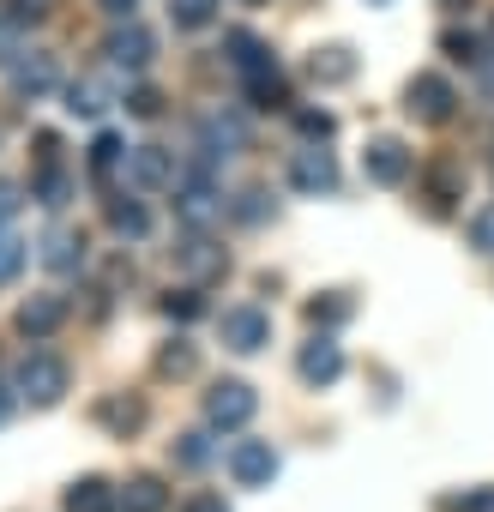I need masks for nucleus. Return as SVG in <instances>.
Here are the masks:
<instances>
[{"instance_id":"c85d7f7f","label":"nucleus","mask_w":494,"mask_h":512,"mask_svg":"<svg viewBox=\"0 0 494 512\" xmlns=\"http://www.w3.org/2000/svg\"><path fill=\"white\" fill-rule=\"evenodd\" d=\"M25 25H31V13H19V7H13V13H0V67H13V61L25 55V49H19Z\"/></svg>"},{"instance_id":"393cba45","label":"nucleus","mask_w":494,"mask_h":512,"mask_svg":"<svg viewBox=\"0 0 494 512\" xmlns=\"http://www.w3.org/2000/svg\"><path fill=\"white\" fill-rule=\"evenodd\" d=\"M109 229H115V235H133V241H139V235L151 229V211H145L139 199H109Z\"/></svg>"},{"instance_id":"7c9ffc66","label":"nucleus","mask_w":494,"mask_h":512,"mask_svg":"<svg viewBox=\"0 0 494 512\" xmlns=\"http://www.w3.org/2000/svg\"><path fill=\"white\" fill-rule=\"evenodd\" d=\"M235 217H241V223H266V217H272V199H266V187H247V193L235 199Z\"/></svg>"},{"instance_id":"2eb2a0df","label":"nucleus","mask_w":494,"mask_h":512,"mask_svg":"<svg viewBox=\"0 0 494 512\" xmlns=\"http://www.w3.org/2000/svg\"><path fill=\"white\" fill-rule=\"evenodd\" d=\"M55 55H19L13 61V91L19 97H43V91H55Z\"/></svg>"},{"instance_id":"423d86ee","label":"nucleus","mask_w":494,"mask_h":512,"mask_svg":"<svg viewBox=\"0 0 494 512\" xmlns=\"http://www.w3.org/2000/svg\"><path fill=\"white\" fill-rule=\"evenodd\" d=\"M229 476H235V488H272V476H278L272 440H235L229 446Z\"/></svg>"},{"instance_id":"72a5a7b5","label":"nucleus","mask_w":494,"mask_h":512,"mask_svg":"<svg viewBox=\"0 0 494 512\" xmlns=\"http://www.w3.org/2000/svg\"><path fill=\"white\" fill-rule=\"evenodd\" d=\"M115 163H121V139H115V133H97V139H91V169L109 175Z\"/></svg>"},{"instance_id":"0eeeda50","label":"nucleus","mask_w":494,"mask_h":512,"mask_svg":"<svg viewBox=\"0 0 494 512\" xmlns=\"http://www.w3.org/2000/svg\"><path fill=\"white\" fill-rule=\"evenodd\" d=\"M103 55H109V67H115V73H145V67H151V55H157V43H151V31H145V25H133V19H127V25H115V31H109Z\"/></svg>"},{"instance_id":"e433bc0d","label":"nucleus","mask_w":494,"mask_h":512,"mask_svg":"<svg viewBox=\"0 0 494 512\" xmlns=\"http://www.w3.org/2000/svg\"><path fill=\"white\" fill-rule=\"evenodd\" d=\"M440 512H494V488H470L464 500H440Z\"/></svg>"},{"instance_id":"f704fd0d","label":"nucleus","mask_w":494,"mask_h":512,"mask_svg":"<svg viewBox=\"0 0 494 512\" xmlns=\"http://www.w3.org/2000/svg\"><path fill=\"white\" fill-rule=\"evenodd\" d=\"M163 314L187 326V320H199V314H205V302H199V290H181V296H169V302H163Z\"/></svg>"},{"instance_id":"a878e982","label":"nucleus","mask_w":494,"mask_h":512,"mask_svg":"<svg viewBox=\"0 0 494 512\" xmlns=\"http://www.w3.org/2000/svg\"><path fill=\"white\" fill-rule=\"evenodd\" d=\"M350 314H356V302H350V296H338V290H332V296H314V302H308V326H320V332L344 326Z\"/></svg>"},{"instance_id":"412c9836","label":"nucleus","mask_w":494,"mask_h":512,"mask_svg":"<svg viewBox=\"0 0 494 512\" xmlns=\"http://www.w3.org/2000/svg\"><path fill=\"white\" fill-rule=\"evenodd\" d=\"M308 73H314V85H344V79H356V55H350L344 43H332V49H314Z\"/></svg>"},{"instance_id":"6ab92c4d","label":"nucleus","mask_w":494,"mask_h":512,"mask_svg":"<svg viewBox=\"0 0 494 512\" xmlns=\"http://www.w3.org/2000/svg\"><path fill=\"white\" fill-rule=\"evenodd\" d=\"M199 139H205V163H217V157H229V151L247 145L241 121H223V115H205V121H199Z\"/></svg>"},{"instance_id":"58836bf2","label":"nucleus","mask_w":494,"mask_h":512,"mask_svg":"<svg viewBox=\"0 0 494 512\" xmlns=\"http://www.w3.org/2000/svg\"><path fill=\"white\" fill-rule=\"evenodd\" d=\"M127 109H133V115H145V121H151V115H157V109H163V97H157V91H151V85H139V91H133V97H127Z\"/></svg>"},{"instance_id":"473e14b6","label":"nucleus","mask_w":494,"mask_h":512,"mask_svg":"<svg viewBox=\"0 0 494 512\" xmlns=\"http://www.w3.org/2000/svg\"><path fill=\"white\" fill-rule=\"evenodd\" d=\"M205 458H211V434H181V440H175V464L199 470Z\"/></svg>"},{"instance_id":"20e7f679","label":"nucleus","mask_w":494,"mask_h":512,"mask_svg":"<svg viewBox=\"0 0 494 512\" xmlns=\"http://www.w3.org/2000/svg\"><path fill=\"white\" fill-rule=\"evenodd\" d=\"M217 332H223V350L254 356V350H266V338H272V314H266V308H223Z\"/></svg>"},{"instance_id":"39448f33","label":"nucleus","mask_w":494,"mask_h":512,"mask_svg":"<svg viewBox=\"0 0 494 512\" xmlns=\"http://www.w3.org/2000/svg\"><path fill=\"white\" fill-rule=\"evenodd\" d=\"M452 103H458V91H452V79H440V73H416L410 91H404V109H410L416 121H428V127L452 121Z\"/></svg>"},{"instance_id":"aec40b11","label":"nucleus","mask_w":494,"mask_h":512,"mask_svg":"<svg viewBox=\"0 0 494 512\" xmlns=\"http://www.w3.org/2000/svg\"><path fill=\"white\" fill-rule=\"evenodd\" d=\"M169 506V488L157 476H133L121 494H115V512H163Z\"/></svg>"},{"instance_id":"a18cd8bd","label":"nucleus","mask_w":494,"mask_h":512,"mask_svg":"<svg viewBox=\"0 0 494 512\" xmlns=\"http://www.w3.org/2000/svg\"><path fill=\"white\" fill-rule=\"evenodd\" d=\"M43 7L49 0H19V13H31V19H43Z\"/></svg>"},{"instance_id":"ea45409f","label":"nucleus","mask_w":494,"mask_h":512,"mask_svg":"<svg viewBox=\"0 0 494 512\" xmlns=\"http://www.w3.org/2000/svg\"><path fill=\"white\" fill-rule=\"evenodd\" d=\"M181 512H229V500L205 488V494H187V500H181Z\"/></svg>"},{"instance_id":"c03bdc74","label":"nucleus","mask_w":494,"mask_h":512,"mask_svg":"<svg viewBox=\"0 0 494 512\" xmlns=\"http://www.w3.org/2000/svg\"><path fill=\"white\" fill-rule=\"evenodd\" d=\"M13 410H19V392H13V386H0V422H7Z\"/></svg>"},{"instance_id":"a19ab883","label":"nucleus","mask_w":494,"mask_h":512,"mask_svg":"<svg viewBox=\"0 0 494 512\" xmlns=\"http://www.w3.org/2000/svg\"><path fill=\"white\" fill-rule=\"evenodd\" d=\"M19 260H25V247L0 235V278H13V272H19Z\"/></svg>"},{"instance_id":"f257e3e1","label":"nucleus","mask_w":494,"mask_h":512,"mask_svg":"<svg viewBox=\"0 0 494 512\" xmlns=\"http://www.w3.org/2000/svg\"><path fill=\"white\" fill-rule=\"evenodd\" d=\"M175 217L187 229H211L223 217V193L211 187V163H193V169L175 175Z\"/></svg>"},{"instance_id":"2f4dec72","label":"nucleus","mask_w":494,"mask_h":512,"mask_svg":"<svg viewBox=\"0 0 494 512\" xmlns=\"http://www.w3.org/2000/svg\"><path fill=\"white\" fill-rule=\"evenodd\" d=\"M296 127H302V133H308L314 145H326V139L338 133V121H332L326 109H296Z\"/></svg>"},{"instance_id":"5701e85b","label":"nucleus","mask_w":494,"mask_h":512,"mask_svg":"<svg viewBox=\"0 0 494 512\" xmlns=\"http://www.w3.org/2000/svg\"><path fill=\"white\" fill-rule=\"evenodd\" d=\"M67 512H115V488L103 476H79L67 488Z\"/></svg>"},{"instance_id":"49530a36","label":"nucleus","mask_w":494,"mask_h":512,"mask_svg":"<svg viewBox=\"0 0 494 512\" xmlns=\"http://www.w3.org/2000/svg\"><path fill=\"white\" fill-rule=\"evenodd\" d=\"M446 7H470V0H446Z\"/></svg>"},{"instance_id":"c756f323","label":"nucleus","mask_w":494,"mask_h":512,"mask_svg":"<svg viewBox=\"0 0 494 512\" xmlns=\"http://www.w3.org/2000/svg\"><path fill=\"white\" fill-rule=\"evenodd\" d=\"M211 7H217V0H169V13H175V25H181V31L211 25Z\"/></svg>"},{"instance_id":"c9c22d12","label":"nucleus","mask_w":494,"mask_h":512,"mask_svg":"<svg viewBox=\"0 0 494 512\" xmlns=\"http://www.w3.org/2000/svg\"><path fill=\"white\" fill-rule=\"evenodd\" d=\"M470 247H476V253H494V205H482V211L470 217Z\"/></svg>"},{"instance_id":"4c0bfd02","label":"nucleus","mask_w":494,"mask_h":512,"mask_svg":"<svg viewBox=\"0 0 494 512\" xmlns=\"http://www.w3.org/2000/svg\"><path fill=\"white\" fill-rule=\"evenodd\" d=\"M440 49H446L452 61H482V55H476V37H470V31H446V37H440Z\"/></svg>"},{"instance_id":"bb28decb","label":"nucleus","mask_w":494,"mask_h":512,"mask_svg":"<svg viewBox=\"0 0 494 512\" xmlns=\"http://www.w3.org/2000/svg\"><path fill=\"white\" fill-rule=\"evenodd\" d=\"M193 368H199V350H193L187 338H175V344L157 350V374H163V380H187Z\"/></svg>"},{"instance_id":"4be33fe9","label":"nucleus","mask_w":494,"mask_h":512,"mask_svg":"<svg viewBox=\"0 0 494 512\" xmlns=\"http://www.w3.org/2000/svg\"><path fill=\"white\" fill-rule=\"evenodd\" d=\"M109 103H115V91H109L103 79H73V85H67V115H85V121H97Z\"/></svg>"},{"instance_id":"79ce46f5","label":"nucleus","mask_w":494,"mask_h":512,"mask_svg":"<svg viewBox=\"0 0 494 512\" xmlns=\"http://www.w3.org/2000/svg\"><path fill=\"white\" fill-rule=\"evenodd\" d=\"M19 205H25V199H19V181H0V223H7Z\"/></svg>"},{"instance_id":"9d476101","label":"nucleus","mask_w":494,"mask_h":512,"mask_svg":"<svg viewBox=\"0 0 494 512\" xmlns=\"http://www.w3.org/2000/svg\"><path fill=\"white\" fill-rule=\"evenodd\" d=\"M175 175H181V163H175L163 145H133V151H127V181H133V187L157 193V187H175Z\"/></svg>"},{"instance_id":"6e6552de","label":"nucleus","mask_w":494,"mask_h":512,"mask_svg":"<svg viewBox=\"0 0 494 512\" xmlns=\"http://www.w3.org/2000/svg\"><path fill=\"white\" fill-rule=\"evenodd\" d=\"M175 266H181L187 278H199V284H205V278H223V272H229V253H223L205 229H187V235H181V247H175Z\"/></svg>"},{"instance_id":"9b49d317","label":"nucleus","mask_w":494,"mask_h":512,"mask_svg":"<svg viewBox=\"0 0 494 512\" xmlns=\"http://www.w3.org/2000/svg\"><path fill=\"white\" fill-rule=\"evenodd\" d=\"M290 187H296V193H314V199L332 193V187H338V157L320 151V145L296 151V157H290Z\"/></svg>"},{"instance_id":"37998d69","label":"nucleus","mask_w":494,"mask_h":512,"mask_svg":"<svg viewBox=\"0 0 494 512\" xmlns=\"http://www.w3.org/2000/svg\"><path fill=\"white\" fill-rule=\"evenodd\" d=\"M97 7H103L109 19H133V7H139V0H97Z\"/></svg>"},{"instance_id":"f03ea898","label":"nucleus","mask_w":494,"mask_h":512,"mask_svg":"<svg viewBox=\"0 0 494 512\" xmlns=\"http://www.w3.org/2000/svg\"><path fill=\"white\" fill-rule=\"evenodd\" d=\"M67 380H73V368L55 356V350H31L25 362H19V398L25 404H37V410H49V404H61L67 398Z\"/></svg>"},{"instance_id":"f3484780","label":"nucleus","mask_w":494,"mask_h":512,"mask_svg":"<svg viewBox=\"0 0 494 512\" xmlns=\"http://www.w3.org/2000/svg\"><path fill=\"white\" fill-rule=\"evenodd\" d=\"M97 422H103L109 434H121V440H127V434H139V428H145V404H139V398H127V392H115V398H103V404H97Z\"/></svg>"},{"instance_id":"b1692460","label":"nucleus","mask_w":494,"mask_h":512,"mask_svg":"<svg viewBox=\"0 0 494 512\" xmlns=\"http://www.w3.org/2000/svg\"><path fill=\"white\" fill-rule=\"evenodd\" d=\"M241 85H247V97H254V109H284V103H290V85H284L278 67H266V73H254V79H241Z\"/></svg>"},{"instance_id":"7ed1b4c3","label":"nucleus","mask_w":494,"mask_h":512,"mask_svg":"<svg viewBox=\"0 0 494 512\" xmlns=\"http://www.w3.org/2000/svg\"><path fill=\"white\" fill-rule=\"evenodd\" d=\"M254 410H260V398H254V386H247V380H217L211 392H205V422L211 428H247V422H254Z\"/></svg>"},{"instance_id":"09e8293b","label":"nucleus","mask_w":494,"mask_h":512,"mask_svg":"<svg viewBox=\"0 0 494 512\" xmlns=\"http://www.w3.org/2000/svg\"><path fill=\"white\" fill-rule=\"evenodd\" d=\"M374 7H386V0H374Z\"/></svg>"},{"instance_id":"4468645a","label":"nucleus","mask_w":494,"mask_h":512,"mask_svg":"<svg viewBox=\"0 0 494 512\" xmlns=\"http://www.w3.org/2000/svg\"><path fill=\"white\" fill-rule=\"evenodd\" d=\"M61 320H67V296H25V308H19V332L25 338H49Z\"/></svg>"},{"instance_id":"cd10ccee","label":"nucleus","mask_w":494,"mask_h":512,"mask_svg":"<svg viewBox=\"0 0 494 512\" xmlns=\"http://www.w3.org/2000/svg\"><path fill=\"white\" fill-rule=\"evenodd\" d=\"M37 199H43L49 211H61V205L73 199V175H67V169H55V163H43V175H37Z\"/></svg>"},{"instance_id":"1a4fd4ad","label":"nucleus","mask_w":494,"mask_h":512,"mask_svg":"<svg viewBox=\"0 0 494 512\" xmlns=\"http://www.w3.org/2000/svg\"><path fill=\"white\" fill-rule=\"evenodd\" d=\"M296 374H302L308 386H332V380L344 374V344H338L332 332H314V338L302 344V356H296Z\"/></svg>"},{"instance_id":"de8ad7c7","label":"nucleus","mask_w":494,"mask_h":512,"mask_svg":"<svg viewBox=\"0 0 494 512\" xmlns=\"http://www.w3.org/2000/svg\"><path fill=\"white\" fill-rule=\"evenodd\" d=\"M488 49H494V25H488Z\"/></svg>"},{"instance_id":"f8f14e48","label":"nucleus","mask_w":494,"mask_h":512,"mask_svg":"<svg viewBox=\"0 0 494 512\" xmlns=\"http://www.w3.org/2000/svg\"><path fill=\"white\" fill-rule=\"evenodd\" d=\"M362 175H368L374 187H404V181H410V151H404L398 139H374V145L362 151Z\"/></svg>"},{"instance_id":"ddd939ff","label":"nucleus","mask_w":494,"mask_h":512,"mask_svg":"<svg viewBox=\"0 0 494 512\" xmlns=\"http://www.w3.org/2000/svg\"><path fill=\"white\" fill-rule=\"evenodd\" d=\"M223 49H229V67H235L241 79H254V73L278 67V61H272V49H266L254 31H229V37H223Z\"/></svg>"},{"instance_id":"a211bd4d","label":"nucleus","mask_w":494,"mask_h":512,"mask_svg":"<svg viewBox=\"0 0 494 512\" xmlns=\"http://www.w3.org/2000/svg\"><path fill=\"white\" fill-rule=\"evenodd\" d=\"M43 266H49V272H79V266H85V235L49 229V241H43Z\"/></svg>"},{"instance_id":"dca6fc26","label":"nucleus","mask_w":494,"mask_h":512,"mask_svg":"<svg viewBox=\"0 0 494 512\" xmlns=\"http://www.w3.org/2000/svg\"><path fill=\"white\" fill-rule=\"evenodd\" d=\"M422 199H428V211H434V217H446V211H452V199H464V175H458L452 163H434V169H428V181H422Z\"/></svg>"}]
</instances>
